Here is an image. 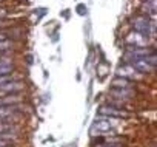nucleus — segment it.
<instances>
[{"instance_id": "f257e3e1", "label": "nucleus", "mask_w": 157, "mask_h": 147, "mask_svg": "<svg viewBox=\"0 0 157 147\" xmlns=\"http://www.w3.org/2000/svg\"><path fill=\"white\" fill-rule=\"evenodd\" d=\"M129 65H132L139 73H152L155 70V54L146 56V57H132L128 60Z\"/></svg>"}, {"instance_id": "f03ea898", "label": "nucleus", "mask_w": 157, "mask_h": 147, "mask_svg": "<svg viewBox=\"0 0 157 147\" xmlns=\"http://www.w3.org/2000/svg\"><path fill=\"white\" fill-rule=\"evenodd\" d=\"M132 28H134L136 33H139V34H142L145 37L154 34V23L148 17H145V16L134 17L132 19Z\"/></svg>"}, {"instance_id": "7ed1b4c3", "label": "nucleus", "mask_w": 157, "mask_h": 147, "mask_svg": "<svg viewBox=\"0 0 157 147\" xmlns=\"http://www.w3.org/2000/svg\"><path fill=\"white\" fill-rule=\"evenodd\" d=\"M23 88H25L23 82L10 81V82H5V84L0 85V96H2V95H16V93L22 92Z\"/></svg>"}, {"instance_id": "20e7f679", "label": "nucleus", "mask_w": 157, "mask_h": 147, "mask_svg": "<svg viewBox=\"0 0 157 147\" xmlns=\"http://www.w3.org/2000/svg\"><path fill=\"white\" fill-rule=\"evenodd\" d=\"M109 130H111V122H109V119H106V118H97V119L94 121L93 127H91V135H93V136H97V133L105 135V133H108Z\"/></svg>"}, {"instance_id": "39448f33", "label": "nucleus", "mask_w": 157, "mask_h": 147, "mask_svg": "<svg viewBox=\"0 0 157 147\" xmlns=\"http://www.w3.org/2000/svg\"><path fill=\"white\" fill-rule=\"evenodd\" d=\"M117 76L131 81V79H137V78H139V71H137L132 65L126 63V65H123V67H120V68L117 70Z\"/></svg>"}, {"instance_id": "423d86ee", "label": "nucleus", "mask_w": 157, "mask_h": 147, "mask_svg": "<svg viewBox=\"0 0 157 147\" xmlns=\"http://www.w3.org/2000/svg\"><path fill=\"white\" fill-rule=\"evenodd\" d=\"M99 112H100V115H103V116H116V118H126V116H128V113H126L125 110L117 108V107H114V105H103V107L99 108Z\"/></svg>"}, {"instance_id": "0eeeda50", "label": "nucleus", "mask_w": 157, "mask_h": 147, "mask_svg": "<svg viewBox=\"0 0 157 147\" xmlns=\"http://www.w3.org/2000/svg\"><path fill=\"white\" fill-rule=\"evenodd\" d=\"M109 93H111L116 99H122V101H129V99L136 95V92H134L132 88H113Z\"/></svg>"}, {"instance_id": "6e6552de", "label": "nucleus", "mask_w": 157, "mask_h": 147, "mask_svg": "<svg viewBox=\"0 0 157 147\" xmlns=\"http://www.w3.org/2000/svg\"><path fill=\"white\" fill-rule=\"evenodd\" d=\"M145 40H146V37L145 36H142V34H139V33H129L128 34V37H126V42L128 43H132L131 47H143L145 45Z\"/></svg>"}, {"instance_id": "1a4fd4ad", "label": "nucleus", "mask_w": 157, "mask_h": 147, "mask_svg": "<svg viewBox=\"0 0 157 147\" xmlns=\"http://www.w3.org/2000/svg\"><path fill=\"white\" fill-rule=\"evenodd\" d=\"M13 70H14V63L11 59H0V76L11 75Z\"/></svg>"}, {"instance_id": "9d476101", "label": "nucleus", "mask_w": 157, "mask_h": 147, "mask_svg": "<svg viewBox=\"0 0 157 147\" xmlns=\"http://www.w3.org/2000/svg\"><path fill=\"white\" fill-rule=\"evenodd\" d=\"M113 88H132V82L128 81V79H123V78H116L113 81Z\"/></svg>"}, {"instance_id": "9b49d317", "label": "nucleus", "mask_w": 157, "mask_h": 147, "mask_svg": "<svg viewBox=\"0 0 157 147\" xmlns=\"http://www.w3.org/2000/svg\"><path fill=\"white\" fill-rule=\"evenodd\" d=\"M17 112V105H6V107H0V119H6L13 116Z\"/></svg>"}, {"instance_id": "f8f14e48", "label": "nucleus", "mask_w": 157, "mask_h": 147, "mask_svg": "<svg viewBox=\"0 0 157 147\" xmlns=\"http://www.w3.org/2000/svg\"><path fill=\"white\" fill-rule=\"evenodd\" d=\"M14 47V42L8 40V39H3V40H0V51H5V50H10Z\"/></svg>"}, {"instance_id": "ddd939ff", "label": "nucleus", "mask_w": 157, "mask_h": 147, "mask_svg": "<svg viewBox=\"0 0 157 147\" xmlns=\"http://www.w3.org/2000/svg\"><path fill=\"white\" fill-rule=\"evenodd\" d=\"M10 145V139H0V147H6Z\"/></svg>"}, {"instance_id": "4468645a", "label": "nucleus", "mask_w": 157, "mask_h": 147, "mask_svg": "<svg viewBox=\"0 0 157 147\" xmlns=\"http://www.w3.org/2000/svg\"><path fill=\"white\" fill-rule=\"evenodd\" d=\"M97 147H120L119 144H113V142H109V144H102V145H97Z\"/></svg>"}, {"instance_id": "2eb2a0df", "label": "nucleus", "mask_w": 157, "mask_h": 147, "mask_svg": "<svg viewBox=\"0 0 157 147\" xmlns=\"http://www.w3.org/2000/svg\"><path fill=\"white\" fill-rule=\"evenodd\" d=\"M6 16V10L5 8H0V19H3Z\"/></svg>"}, {"instance_id": "dca6fc26", "label": "nucleus", "mask_w": 157, "mask_h": 147, "mask_svg": "<svg viewBox=\"0 0 157 147\" xmlns=\"http://www.w3.org/2000/svg\"><path fill=\"white\" fill-rule=\"evenodd\" d=\"M6 147H10V145H6Z\"/></svg>"}]
</instances>
